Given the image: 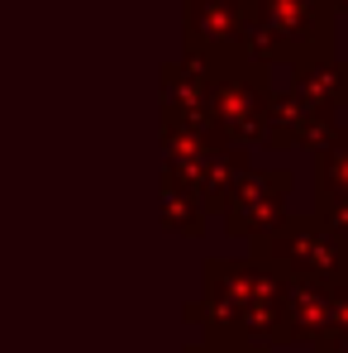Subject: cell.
Wrapping results in <instances>:
<instances>
[]
</instances>
